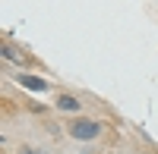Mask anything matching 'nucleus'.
I'll return each mask as SVG.
<instances>
[{
	"label": "nucleus",
	"instance_id": "1",
	"mask_svg": "<svg viewBox=\"0 0 158 154\" xmlns=\"http://www.w3.org/2000/svg\"><path fill=\"white\" fill-rule=\"evenodd\" d=\"M63 132H67L73 142H95V138H101V132H104V123L92 120V117H70L67 126H63Z\"/></svg>",
	"mask_w": 158,
	"mask_h": 154
},
{
	"label": "nucleus",
	"instance_id": "2",
	"mask_svg": "<svg viewBox=\"0 0 158 154\" xmlns=\"http://www.w3.org/2000/svg\"><path fill=\"white\" fill-rule=\"evenodd\" d=\"M13 79H16V85L25 88V91H35V94H48V91H51V82L41 79V75H32V72H22V69H19Z\"/></svg>",
	"mask_w": 158,
	"mask_h": 154
},
{
	"label": "nucleus",
	"instance_id": "3",
	"mask_svg": "<svg viewBox=\"0 0 158 154\" xmlns=\"http://www.w3.org/2000/svg\"><path fill=\"white\" fill-rule=\"evenodd\" d=\"M54 107L60 113H73V117H79V113H82V101H79L76 94H70V91H63V94L54 98Z\"/></svg>",
	"mask_w": 158,
	"mask_h": 154
},
{
	"label": "nucleus",
	"instance_id": "4",
	"mask_svg": "<svg viewBox=\"0 0 158 154\" xmlns=\"http://www.w3.org/2000/svg\"><path fill=\"white\" fill-rule=\"evenodd\" d=\"M3 60L6 63H19V66H22V63H25V54H16V47H3Z\"/></svg>",
	"mask_w": 158,
	"mask_h": 154
},
{
	"label": "nucleus",
	"instance_id": "5",
	"mask_svg": "<svg viewBox=\"0 0 158 154\" xmlns=\"http://www.w3.org/2000/svg\"><path fill=\"white\" fill-rule=\"evenodd\" d=\"M16 154H51V151L48 148H35V145H19Z\"/></svg>",
	"mask_w": 158,
	"mask_h": 154
}]
</instances>
